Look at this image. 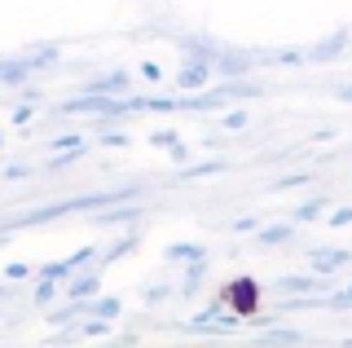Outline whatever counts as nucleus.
<instances>
[{"label": "nucleus", "mask_w": 352, "mask_h": 348, "mask_svg": "<svg viewBox=\"0 0 352 348\" xmlns=\"http://www.w3.org/2000/svg\"><path fill=\"white\" fill-rule=\"evenodd\" d=\"M58 62H62L58 45H44L40 53H31V58H5V62H0V84H5V89H27L31 75L58 67Z\"/></svg>", "instance_id": "obj_1"}, {"label": "nucleus", "mask_w": 352, "mask_h": 348, "mask_svg": "<svg viewBox=\"0 0 352 348\" xmlns=\"http://www.w3.org/2000/svg\"><path fill=\"white\" fill-rule=\"evenodd\" d=\"M216 300L225 304V313H234L238 322H247V318L260 313V282L256 278H234L216 291Z\"/></svg>", "instance_id": "obj_2"}, {"label": "nucleus", "mask_w": 352, "mask_h": 348, "mask_svg": "<svg viewBox=\"0 0 352 348\" xmlns=\"http://www.w3.org/2000/svg\"><path fill=\"white\" fill-rule=\"evenodd\" d=\"M269 62V53H216V62H212V80H229V84H238L247 71H256Z\"/></svg>", "instance_id": "obj_3"}, {"label": "nucleus", "mask_w": 352, "mask_h": 348, "mask_svg": "<svg viewBox=\"0 0 352 348\" xmlns=\"http://www.w3.org/2000/svg\"><path fill=\"white\" fill-rule=\"evenodd\" d=\"M75 97H132V75L128 71H102L93 80H84Z\"/></svg>", "instance_id": "obj_4"}, {"label": "nucleus", "mask_w": 352, "mask_h": 348, "mask_svg": "<svg viewBox=\"0 0 352 348\" xmlns=\"http://www.w3.org/2000/svg\"><path fill=\"white\" fill-rule=\"evenodd\" d=\"M273 291H278V296H295V300H304V296L326 300L330 296V282L313 278V274H282V278H273Z\"/></svg>", "instance_id": "obj_5"}, {"label": "nucleus", "mask_w": 352, "mask_h": 348, "mask_svg": "<svg viewBox=\"0 0 352 348\" xmlns=\"http://www.w3.org/2000/svg\"><path fill=\"white\" fill-rule=\"evenodd\" d=\"M172 84L181 89V97H198V93H207V84H212V67H207V62L181 58V67H176Z\"/></svg>", "instance_id": "obj_6"}, {"label": "nucleus", "mask_w": 352, "mask_h": 348, "mask_svg": "<svg viewBox=\"0 0 352 348\" xmlns=\"http://www.w3.org/2000/svg\"><path fill=\"white\" fill-rule=\"evenodd\" d=\"M344 265H352V252H348V247H313V252H308V274L322 278V282L330 274H339Z\"/></svg>", "instance_id": "obj_7"}, {"label": "nucleus", "mask_w": 352, "mask_h": 348, "mask_svg": "<svg viewBox=\"0 0 352 348\" xmlns=\"http://www.w3.org/2000/svg\"><path fill=\"white\" fill-rule=\"evenodd\" d=\"M62 296H66V304H88V300H97V296H102V274H97V269H84V274L66 278V282H62Z\"/></svg>", "instance_id": "obj_8"}, {"label": "nucleus", "mask_w": 352, "mask_h": 348, "mask_svg": "<svg viewBox=\"0 0 352 348\" xmlns=\"http://www.w3.org/2000/svg\"><path fill=\"white\" fill-rule=\"evenodd\" d=\"M352 45V31H335V36H326V40H317L313 49H304V62H335V58H344V49Z\"/></svg>", "instance_id": "obj_9"}, {"label": "nucleus", "mask_w": 352, "mask_h": 348, "mask_svg": "<svg viewBox=\"0 0 352 348\" xmlns=\"http://www.w3.org/2000/svg\"><path fill=\"white\" fill-rule=\"evenodd\" d=\"M251 348H300L304 344V331H295V326H269L264 335H247Z\"/></svg>", "instance_id": "obj_10"}, {"label": "nucleus", "mask_w": 352, "mask_h": 348, "mask_svg": "<svg viewBox=\"0 0 352 348\" xmlns=\"http://www.w3.org/2000/svg\"><path fill=\"white\" fill-rule=\"evenodd\" d=\"M251 243H260V247H286V243H295V225H291V221L260 225V230L251 234Z\"/></svg>", "instance_id": "obj_11"}, {"label": "nucleus", "mask_w": 352, "mask_h": 348, "mask_svg": "<svg viewBox=\"0 0 352 348\" xmlns=\"http://www.w3.org/2000/svg\"><path fill=\"white\" fill-rule=\"evenodd\" d=\"M141 234H146V230H128L124 238H119V243H110L106 252H97V260H102V265H93V269H97V274H102L106 265H115V260H124L128 252H137V247H141Z\"/></svg>", "instance_id": "obj_12"}, {"label": "nucleus", "mask_w": 352, "mask_h": 348, "mask_svg": "<svg viewBox=\"0 0 352 348\" xmlns=\"http://www.w3.org/2000/svg\"><path fill=\"white\" fill-rule=\"evenodd\" d=\"M146 208H137V203H128V208H110V212H97V225L102 230H124V225H137Z\"/></svg>", "instance_id": "obj_13"}, {"label": "nucleus", "mask_w": 352, "mask_h": 348, "mask_svg": "<svg viewBox=\"0 0 352 348\" xmlns=\"http://www.w3.org/2000/svg\"><path fill=\"white\" fill-rule=\"evenodd\" d=\"M163 260L168 265H194V260H207V247L203 243H168L163 247Z\"/></svg>", "instance_id": "obj_14"}, {"label": "nucleus", "mask_w": 352, "mask_h": 348, "mask_svg": "<svg viewBox=\"0 0 352 348\" xmlns=\"http://www.w3.org/2000/svg\"><path fill=\"white\" fill-rule=\"evenodd\" d=\"M88 318H97V322L124 318V300H119V296H97V300H88Z\"/></svg>", "instance_id": "obj_15"}, {"label": "nucleus", "mask_w": 352, "mask_h": 348, "mask_svg": "<svg viewBox=\"0 0 352 348\" xmlns=\"http://www.w3.org/2000/svg\"><path fill=\"white\" fill-rule=\"evenodd\" d=\"M207 269H212V265H207V260H194V265H185V274H181V287H176V296H181V300H190L194 291L203 287Z\"/></svg>", "instance_id": "obj_16"}, {"label": "nucleus", "mask_w": 352, "mask_h": 348, "mask_svg": "<svg viewBox=\"0 0 352 348\" xmlns=\"http://www.w3.org/2000/svg\"><path fill=\"white\" fill-rule=\"evenodd\" d=\"M326 208H330V194H313L308 203H300V208L291 212V225H313V221H317V216H322Z\"/></svg>", "instance_id": "obj_17"}, {"label": "nucleus", "mask_w": 352, "mask_h": 348, "mask_svg": "<svg viewBox=\"0 0 352 348\" xmlns=\"http://www.w3.org/2000/svg\"><path fill=\"white\" fill-rule=\"evenodd\" d=\"M49 150H53V155H88V141L80 133H62V137L49 141Z\"/></svg>", "instance_id": "obj_18"}, {"label": "nucleus", "mask_w": 352, "mask_h": 348, "mask_svg": "<svg viewBox=\"0 0 352 348\" xmlns=\"http://www.w3.org/2000/svg\"><path fill=\"white\" fill-rule=\"evenodd\" d=\"M71 335H75V344H84V340H97V335H110V322L84 318V322H75V326H71Z\"/></svg>", "instance_id": "obj_19"}, {"label": "nucleus", "mask_w": 352, "mask_h": 348, "mask_svg": "<svg viewBox=\"0 0 352 348\" xmlns=\"http://www.w3.org/2000/svg\"><path fill=\"white\" fill-rule=\"evenodd\" d=\"M225 168H229L225 159H207V163H194V168H185L181 177H185V181H194V177H216V172H225Z\"/></svg>", "instance_id": "obj_20"}, {"label": "nucleus", "mask_w": 352, "mask_h": 348, "mask_svg": "<svg viewBox=\"0 0 352 348\" xmlns=\"http://www.w3.org/2000/svg\"><path fill=\"white\" fill-rule=\"evenodd\" d=\"M322 309H326V313H348V309H352V287H344V291H330V296L322 300Z\"/></svg>", "instance_id": "obj_21"}, {"label": "nucleus", "mask_w": 352, "mask_h": 348, "mask_svg": "<svg viewBox=\"0 0 352 348\" xmlns=\"http://www.w3.org/2000/svg\"><path fill=\"white\" fill-rule=\"evenodd\" d=\"M150 146L172 150V146H181V133H176V128H154V133H150Z\"/></svg>", "instance_id": "obj_22"}, {"label": "nucleus", "mask_w": 352, "mask_h": 348, "mask_svg": "<svg viewBox=\"0 0 352 348\" xmlns=\"http://www.w3.org/2000/svg\"><path fill=\"white\" fill-rule=\"evenodd\" d=\"M168 296H176L172 282H154V287H146V309H154V304H163Z\"/></svg>", "instance_id": "obj_23"}, {"label": "nucleus", "mask_w": 352, "mask_h": 348, "mask_svg": "<svg viewBox=\"0 0 352 348\" xmlns=\"http://www.w3.org/2000/svg\"><path fill=\"white\" fill-rule=\"evenodd\" d=\"M58 296H62V287H53V282H36V304H40V309H49Z\"/></svg>", "instance_id": "obj_24"}, {"label": "nucleus", "mask_w": 352, "mask_h": 348, "mask_svg": "<svg viewBox=\"0 0 352 348\" xmlns=\"http://www.w3.org/2000/svg\"><path fill=\"white\" fill-rule=\"evenodd\" d=\"M269 62H278V67H300V62H304V49H282V53H269Z\"/></svg>", "instance_id": "obj_25"}, {"label": "nucleus", "mask_w": 352, "mask_h": 348, "mask_svg": "<svg viewBox=\"0 0 352 348\" xmlns=\"http://www.w3.org/2000/svg\"><path fill=\"white\" fill-rule=\"evenodd\" d=\"M242 124H247V111H242V106H238V111H225V115H220V128H229V133H238Z\"/></svg>", "instance_id": "obj_26"}, {"label": "nucleus", "mask_w": 352, "mask_h": 348, "mask_svg": "<svg viewBox=\"0 0 352 348\" xmlns=\"http://www.w3.org/2000/svg\"><path fill=\"white\" fill-rule=\"evenodd\" d=\"M326 225H330V230H344V225H352V208H335Z\"/></svg>", "instance_id": "obj_27"}, {"label": "nucleus", "mask_w": 352, "mask_h": 348, "mask_svg": "<svg viewBox=\"0 0 352 348\" xmlns=\"http://www.w3.org/2000/svg\"><path fill=\"white\" fill-rule=\"evenodd\" d=\"M308 181H313V177H308V172H300V177H282L273 190H300V186H308Z\"/></svg>", "instance_id": "obj_28"}, {"label": "nucleus", "mask_w": 352, "mask_h": 348, "mask_svg": "<svg viewBox=\"0 0 352 348\" xmlns=\"http://www.w3.org/2000/svg\"><path fill=\"white\" fill-rule=\"evenodd\" d=\"M141 80H150V84H159V80H163V71H159V62H141Z\"/></svg>", "instance_id": "obj_29"}, {"label": "nucleus", "mask_w": 352, "mask_h": 348, "mask_svg": "<svg viewBox=\"0 0 352 348\" xmlns=\"http://www.w3.org/2000/svg\"><path fill=\"white\" fill-rule=\"evenodd\" d=\"M256 230H260L256 216H242V221H234V234H256Z\"/></svg>", "instance_id": "obj_30"}, {"label": "nucleus", "mask_w": 352, "mask_h": 348, "mask_svg": "<svg viewBox=\"0 0 352 348\" xmlns=\"http://www.w3.org/2000/svg\"><path fill=\"white\" fill-rule=\"evenodd\" d=\"M168 155H172V163H181V168H185V163H190V146L181 141V146H172V150H168Z\"/></svg>", "instance_id": "obj_31"}, {"label": "nucleus", "mask_w": 352, "mask_h": 348, "mask_svg": "<svg viewBox=\"0 0 352 348\" xmlns=\"http://www.w3.org/2000/svg\"><path fill=\"white\" fill-rule=\"evenodd\" d=\"M102 146H128V133H110V128H106V133H102Z\"/></svg>", "instance_id": "obj_32"}, {"label": "nucleus", "mask_w": 352, "mask_h": 348, "mask_svg": "<svg viewBox=\"0 0 352 348\" xmlns=\"http://www.w3.org/2000/svg\"><path fill=\"white\" fill-rule=\"evenodd\" d=\"M27 274H31V265H9V269H5L9 282H18V278H27Z\"/></svg>", "instance_id": "obj_33"}, {"label": "nucleus", "mask_w": 352, "mask_h": 348, "mask_svg": "<svg viewBox=\"0 0 352 348\" xmlns=\"http://www.w3.org/2000/svg\"><path fill=\"white\" fill-rule=\"evenodd\" d=\"M31 115H36V106H18V111H14V124H27Z\"/></svg>", "instance_id": "obj_34"}, {"label": "nucleus", "mask_w": 352, "mask_h": 348, "mask_svg": "<svg viewBox=\"0 0 352 348\" xmlns=\"http://www.w3.org/2000/svg\"><path fill=\"white\" fill-rule=\"evenodd\" d=\"M335 97H339V102H352V84H348V89H339Z\"/></svg>", "instance_id": "obj_35"}, {"label": "nucleus", "mask_w": 352, "mask_h": 348, "mask_svg": "<svg viewBox=\"0 0 352 348\" xmlns=\"http://www.w3.org/2000/svg\"><path fill=\"white\" fill-rule=\"evenodd\" d=\"M0 300H9V287H5V282H0Z\"/></svg>", "instance_id": "obj_36"}]
</instances>
